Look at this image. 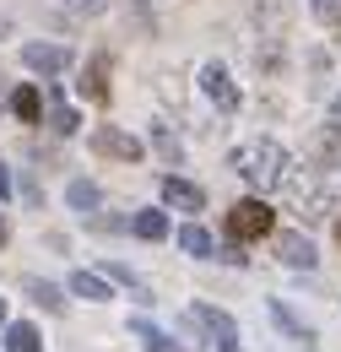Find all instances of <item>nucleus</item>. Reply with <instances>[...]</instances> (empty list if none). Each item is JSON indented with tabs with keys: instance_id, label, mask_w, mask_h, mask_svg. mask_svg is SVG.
I'll return each instance as SVG.
<instances>
[{
	"instance_id": "27",
	"label": "nucleus",
	"mask_w": 341,
	"mask_h": 352,
	"mask_svg": "<svg viewBox=\"0 0 341 352\" xmlns=\"http://www.w3.org/2000/svg\"><path fill=\"white\" fill-rule=\"evenodd\" d=\"M6 103H11V92H6V76H0V109H6Z\"/></svg>"
},
{
	"instance_id": "29",
	"label": "nucleus",
	"mask_w": 341,
	"mask_h": 352,
	"mask_svg": "<svg viewBox=\"0 0 341 352\" xmlns=\"http://www.w3.org/2000/svg\"><path fill=\"white\" fill-rule=\"evenodd\" d=\"M336 244H341V222H336Z\"/></svg>"
},
{
	"instance_id": "4",
	"label": "nucleus",
	"mask_w": 341,
	"mask_h": 352,
	"mask_svg": "<svg viewBox=\"0 0 341 352\" xmlns=\"http://www.w3.org/2000/svg\"><path fill=\"white\" fill-rule=\"evenodd\" d=\"M190 320H195V325H201V331H206V336H212L222 352H239V325H233L222 309H212V304H190Z\"/></svg>"
},
{
	"instance_id": "28",
	"label": "nucleus",
	"mask_w": 341,
	"mask_h": 352,
	"mask_svg": "<svg viewBox=\"0 0 341 352\" xmlns=\"http://www.w3.org/2000/svg\"><path fill=\"white\" fill-rule=\"evenodd\" d=\"M6 239H11V228H6V217H0V244H6Z\"/></svg>"
},
{
	"instance_id": "8",
	"label": "nucleus",
	"mask_w": 341,
	"mask_h": 352,
	"mask_svg": "<svg viewBox=\"0 0 341 352\" xmlns=\"http://www.w3.org/2000/svg\"><path fill=\"white\" fill-rule=\"evenodd\" d=\"M276 255H282V265L309 271V265H314V244H309L303 233H276Z\"/></svg>"
},
{
	"instance_id": "9",
	"label": "nucleus",
	"mask_w": 341,
	"mask_h": 352,
	"mask_svg": "<svg viewBox=\"0 0 341 352\" xmlns=\"http://www.w3.org/2000/svg\"><path fill=\"white\" fill-rule=\"evenodd\" d=\"M309 157H314L320 168H336V163H341V131H336V125L314 131V141H309Z\"/></svg>"
},
{
	"instance_id": "3",
	"label": "nucleus",
	"mask_w": 341,
	"mask_h": 352,
	"mask_svg": "<svg viewBox=\"0 0 341 352\" xmlns=\"http://www.w3.org/2000/svg\"><path fill=\"white\" fill-rule=\"evenodd\" d=\"M87 146H92L98 157H114V163H135V157H141V141L130 131H120V125H98V131L87 135Z\"/></svg>"
},
{
	"instance_id": "20",
	"label": "nucleus",
	"mask_w": 341,
	"mask_h": 352,
	"mask_svg": "<svg viewBox=\"0 0 341 352\" xmlns=\"http://www.w3.org/2000/svg\"><path fill=\"white\" fill-rule=\"evenodd\" d=\"M28 293H33V304H43L49 314H60V309H65L60 287H49V282H38V276H28Z\"/></svg>"
},
{
	"instance_id": "25",
	"label": "nucleus",
	"mask_w": 341,
	"mask_h": 352,
	"mask_svg": "<svg viewBox=\"0 0 341 352\" xmlns=\"http://www.w3.org/2000/svg\"><path fill=\"white\" fill-rule=\"evenodd\" d=\"M331 125H336V131H341V98H336V103H331Z\"/></svg>"
},
{
	"instance_id": "11",
	"label": "nucleus",
	"mask_w": 341,
	"mask_h": 352,
	"mask_svg": "<svg viewBox=\"0 0 341 352\" xmlns=\"http://www.w3.org/2000/svg\"><path fill=\"white\" fill-rule=\"evenodd\" d=\"M43 103H49V131H54V135H71L76 125H82V120H76V109H65L54 87H43Z\"/></svg>"
},
{
	"instance_id": "1",
	"label": "nucleus",
	"mask_w": 341,
	"mask_h": 352,
	"mask_svg": "<svg viewBox=\"0 0 341 352\" xmlns=\"http://www.w3.org/2000/svg\"><path fill=\"white\" fill-rule=\"evenodd\" d=\"M287 168H293V163H287V152H282L276 141H244V146L233 152V174L244 179L250 190H260V195L276 190Z\"/></svg>"
},
{
	"instance_id": "30",
	"label": "nucleus",
	"mask_w": 341,
	"mask_h": 352,
	"mask_svg": "<svg viewBox=\"0 0 341 352\" xmlns=\"http://www.w3.org/2000/svg\"><path fill=\"white\" fill-rule=\"evenodd\" d=\"M0 320H6V304H0Z\"/></svg>"
},
{
	"instance_id": "14",
	"label": "nucleus",
	"mask_w": 341,
	"mask_h": 352,
	"mask_svg": "<svg viewBox=\"0 0 341 352\" xmlns=\"http://www.w3.org/2000/svg\"><path fill=\"white\" fill-rule=\"evenodd\" d=\"M130 233H135V239H146V244H157V239H168V217H163V212H135Z\"/></svg>"
},
{
	"instance_id": "19",
	"label": "nucleus",
	"mask_w": 341,
	"mask_h": 352,
	"mask_svg": "<svg viewBox=\"0 0 341 352\" xmlns=\"http://www.w3.org/2000/svg\"><path fill=\"white\" fill-rule=\"evenodd\" d=\"M271 314H276V325H282V331H287L293 342H303V347H314V331H309V325H298V320L287 314V304H271Z\"/></svg>"
},
{
	"instance_id": "15",
	"label": "nucleus",
	"mask_w": 341,
	"mask_h": 352,
	"mask_svg": "<svg viewBox=\"0 0 341 352\" xmlns=\"http://www.w3.org/2000/svg\"><path fill=\"white\" fill-rule=\"evenodd\" d=\"M11 114L33 125V120L43 114V92H38V87H16V92H11Z\"/></svg>"
},
{
	"instance_id": "12",
	"label": "nucleus",
	"mask_w": 341,
	"mask_h": 352,
	"mask_svg": "<svg viewBox=\"0 0 341 352\" xmlns=\"http://www.w3.org/2000/svg\"><path fill=\"white\" fill-rule=\"evenodd\" d=\"M179 250H184V255H195V261H206V255H212L217 244H212V233H206V228L184 222V228H179Z\"/></svg>"
},
{
	"instance_id": "22",
	"label": "nucleus",
	"mask_w": 341,
	"mask_h": 352,
	"mask_svg": "<svg viewBox=\"0 0 341 352\" xmlns=\"http://www.w3.org/2000/svg\"><path fill=\"white\" fill-rule=\"evenodd\" d=\"M65 6H71L76 16H103V11H109V0H65Z\"/></svg>"
},
{
	"instance_id": "23",
	"label": "nucleus",
	"mask_w": 341,
	"mask_h": 352,
	"mask_svg": "<svg viewBox=\"0 0 341 352\" xmlns=\"http://www.w3.org/2000/svg\"><path fill=\"white\" fill-rule=\"evenodd\" d=\"M320 22H341V0H309Z\"/></svg>"
},
{
	"instance_id": "5",
	"label": "nucleus",
	"mask_w": 341,
	"mask_h": 352,
	"mask_svg": "<svg viewBox=\"0 0 341 352\" xmlns=\"http://www.w3.org/2000/svg\"><path fill=\"white\" fill-rule=\"evenodd\" d=\"M22 65L38 71V76H60V71H71V49L65 44H28L22 49Z\"/></svg>"
},
{
	"instance_id": "17",
	"label": "nucleus",
	"mask_w": 341,
	"mask_h": 352,
	"mask_svg": "<svg viewBox=\"0 0 341 352\" xmlns=\"http://www.w3.org/2000/svg\"><path fill=\"white\" fill-rule=\"evenodd\" d=\"M152 146H157V157H163V163H179V157H184V146H179V135L168 131V125H152Z\"/></svg>"
},
{
	"instance_id": "21",
	"label": "nucleus",
	"mask_w": 341,
	"mask_h": 352,
	"mask_svg": "<svg viewBox=\"0 0 341 352\" xmlns=\"http://www.w3.org/2000/svg\"><path fill=\"white\" fill-rule=\"evenodd\" d=\"M130 331H135V336H141V342H146V352H179L168 342V336H163V331H157V325H146V320H135V325H130Z\"/></svg>"
},
{
	"instance_id": "26",
	"label": "nucleus",
	"mask_w": 341,
	"mask_h": 352,
	"mask_svg": "<svg viewBox=\"0 0 341 352\" xmlns=\"http://www.w3.org/2000/svg\"><path fill=\"white\" fill-rule=\"evenodd\" d=\"M6 33H11V16H6V11H0V38H6Z\"/></svg>"
},
{
	"instance_id": "10",
	"label": "nucleus",
	"mask_w": 341,
	"mask_h": 352,
	"mask_svg": "<svg viewBox=\"0 0 341 352\" xmlns=\"http://www.w3.org/2000/svg\"><path fill=\"white\" fill-rule=\"evenodd\" d=\"M76 92H82V98H92V103H103V98H109V60H103V54H98V60L82 71Z\"/></svg>"
},
{
	"instance_id": "24",
	"label": "nucleus",
	"mask_w": 341,
	"mask_h": 352,
	"mask_svg": "<svg viewBox=\"0 0 341 352\" xmlns=\"http://www.w3.org/2000/svg\"><path fill=\"white\" fill-rule=\"evenodd\" d=\"M6 195H11V174L0 168V201H6Z\"/></svg>"
},
{
	"instance_id": "13",
	"label": "nucleus",
	"mask_w": 341,
	"mask_h": 352,
	"mask_svg": "<svg viewBox=\"0 0 341 352\" xmlns=\"http://www.w3.org/2000/svg\"><path fill=\"white\" fill-rule=\"evenodd\" d=\"M65 201H71V212H98V206H103V190H98V184H87V179H71Z\"/></svg>"
},
{
	"instance_id": "6",
	"label": "nucleus",
	"mask_w": 341,
	"mask_h": 352,
	"mask_svg": "<svg viewBox=\"0 0 341 352\" xmlns=\"http://www.w3.org/2000/svg\"><path fill=\"white\" fill-rule=\"evenodd\" d=\"M201 92L212 98V103L222 109V114H233V109H239V87H233L228 65H206V71H201Z\"/></svg>"
},
{
	"instance_id": "7",
	"label": "nucleus",
	"mask_w": 341,
	"mask_h": 352,
	"mask_svg": "<svg viewBox=\"0 0 341 352\" xmlns=\"http://www.w3.org/2000/svg\"><path fill=\"white\" fill-rule=\"evenodd\" d=\"M163 201H168L173 212H201V206H206V190H201V184H190V179H163Z\"/></svg>"
},
{
	"instance_id": "18",
	"label": "nucleus",
	"mask_w": 341,
	"mask_h": 352,
	"mask_svg": "<svg viewBox=\"0 0 341 352\" xmlns=\"http://www.w3.org/2000/svg\"><path fill=\"white\" fill-rule=\"evenodd\" d=\"M6 347H11V352H43V342H38V331H33V325H22V320H16V325L6 331Z\"/></svg>"
},
{
	"instance_id": "16",
	"label": "nucleus",
	"mask_w": 341,
	"mask_h": 352,
	"mask_svg": "<svg viewBox=\"0 0 341 352\" xmlns=\"http://www.w3.org/2000/svg\"><path fill=\"white\" fill-rule=\"evenodd\" d=\"M71 293H76V298H92V304H103V298H109V282L92 276V271H76V276H71Z\"/></svg>"
},
{
	"instance_id": "2",
	"label": "nucleus",
	"mask_w": 341,
	"mask_h": 352,
	"mask_svg": "<svg viewBox=\"0 0 341 352\" xmlns=\"http://www.w3.org/2000/svg\"><path fill=\"white\" fill-rule=\"evenodd\" d=\"M271 206L260 201V195H250V201H239L233 212H228V233L233 239H260V233H271Z\"/></svg>"
}]
</instances>
